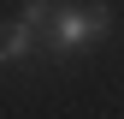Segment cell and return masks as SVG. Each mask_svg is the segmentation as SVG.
<instances>
[{
    "mask_svg": "<svg viewBox=\"0 0 124 119\" xmlns=\"http://www.w3.org/2000/svg\"><path fill=\"white\" fill-rule=\"evenodd\" d=\"M112 30V12L106 6H59V24H53V60H71L83 48H95V42Z\"/></svg>",
    "mask_w": 124,
    "mask_h": 119,
    "instance_id": "cell-1",
    "label": "cell"
},
{
    "mask_svg": "<svg viewBox=\"0 0 124 119\" xmlns=\"http://www.w3.org/2000/svg\"><path fill=\"white\" fill-rule=\"evenodd\" d=\"M41 48V36L30 30L24 18H12V24H0V66H24L30 54Z\"/></svg>",
    "mask_w": 124,
    "mask_h": 119,
    "instance_id": "cell-2",
    "label": "cell"
},
{
    "mask_svg": "<svg viewBox=\"0 0 124 119\" xmlns=\"http://www.w3.org/2000/svg\"><path fill=\"white\" fill-rule=\"evenodd\" d=\"M18 18L36 30V36H41V48H47V42H53V24H59V6H53V0H24V12H18Z\"/></svg>",
    "mask_w": 124,
    "mask_h": 119,
    "instance_id": "cell-3",
    "label": "cell"
}]
</instances>
